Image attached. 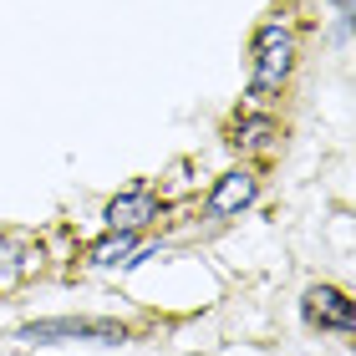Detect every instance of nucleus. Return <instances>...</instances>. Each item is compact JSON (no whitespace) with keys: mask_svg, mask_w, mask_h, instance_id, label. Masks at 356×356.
Segmentation results:
<instances>
[{"mask_svg":"<svg viewBox=\"0 0 356 356\" xmlns=\"http://www.w3.org/2000/svg\"><path fill=\"white\" fill-rule=\"evenodd\" d=\"M296 72V26L290 21H265L254 31V67H250V92L270 97L290 82Z\"/></svg>","mask_w":356,"mask_h":356,"instance_id":"obj_1","label":"nucleus"},{"mask_svg":"<svg viewBox=\"0 0 356 356\" xmlns=\"http://www.w3.org/2000/svg\"><path fill=\"white\" fill-rule=\"evenodd\" d=\"M21 341L31 346H46V341H102V346H118L127 341V331L118 321H97V316H56V321H31L21 326Z\"/></svg>","mask_w":356,"mask_h":356,"instance_id":"obj_2","label":"nucleus"},{"mask_svg":"<svg viewBox=\"0 0 356 356\" xmlns=\"http://www.w3.org/2000/svg\"><path fill=\"white\" fill-rule=\"evenodd\" d=\"M305 316H311L316 326H326V331H341V336H351V326H356L351 300L341 290H331V285H316L311 296H305Z\"/></svg>","mask_w":356,"mask_h":356,"instance_id":"obj_3","label":"nucleus"},{"mask_svg":"<svg viewBox=\"0 0 356 356\" xmlns=\"http://www.w3.org/2000/svg\"><path fill=\"white\" fill-rule=\"evenodd\" d=\"M41 265V250L21 234H0V290H15L21 280H31Z\"/></svg>","mask_w":356,"mask_h":356,"instance_id":"obj_4","label":"nucleus"},{"mask_svg":"<svg viewBox=\"0 0 356 356\" xmlns=\"http://www.w3.org/2000/svg\"><path fill=\"white\" fill-rule=\"evenodd\" d=\"M254 193H260V184H254V173L250 168H229L214 184V193H209V214H239V209H250L254 204Z\"/></svg>","mask_w":356,"mask_h":356,"instance_id":"obj_5","label":"nucleus"},{"mask_svg":"<svg viewBox=\"0 0 356 356\" xmlns=\"http://www.w3.org/2000/svg\"><path fill=\"white\" fill-rule=\"evenodd\" d=\"M102 219H107V229H143L148 219H158V199H153V188H133V193H122V199H112L102 209Z\"/></svg>","mask_w":356,"mask_h":356,"instance_id":"obj_6","label":"nucleus"},{"mask_svg":"<svg viewBox=\"0 0 356 356\" xmlns=\"http://www.w3.org/2000/svg\"><path fill=\"white\" fill-rule=\"evenodd\" d=\"M122 254H133V229H112L102 245H92V260L97 265H118Z\"/></svg>","mask_w":356,"mask_h":356,"instance_id":"obj_7","label":"nucleus"},{"mask_svg":"<svg viewBox=\"0 0 356 356\" xmlns=\"http://www.w3.org/2000/svg\"><path fill=\"white\" fill-rule=\"evenodd\" d=\"M234 143H250V148H265V143H270V133H275V122L270 118H245V122H239L234 127Z\"/></svg>","mask_w":356,"mask_h":356,"instance_id":"obj_8","label":"nucleus"},{"mask_svg":"<svg viewBox=\"0 0 356 356\" xmlns=\"http://www.w3.org/2000/svg\"><path fill=\"white\" fill-rule=\"evenodd\" d=\"M336 10H341V26L351 21V0H336Z\"/></svg>","mask_w":356,"mask_h":356,"instance_id":"obj_9","label":"nucleus"}]
</instances>
